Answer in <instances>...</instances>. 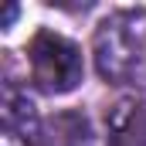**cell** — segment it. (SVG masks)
<instances>
[{
  "mask_svg": "<svg viewBox=\"0 0 146 146\" xmlns=\"http://www.w3.org/2000/svg\"><path fill=\"white\" fill-rule=\"evenodd\" d=\"M92 58L109 85L146 88V10L109 14L95 27Z\"/></svg>",
  "mask_w": 146,
  "mask_h": 146,
  "instance_id": "1",
  "label": "cell"
},
{
  "mask_svg": "<svg viewBox=\"0 0 146 146\" xmlns=\"http://www.w3.org/2000/svg\"><path fill=\"white\" fill-rule=\"evenodd\" d=\"M106 146H146V99H119L109 109Z\"/></svg>",
  "mask_w": 146,
  "mask_h": 146,
  "instance_id": "3",
  "label": "cell"
},
{
  "mask_svg": "<svg viewBox=\"0 0 146 146\" xmlns=\"http://www.w3.org/2000/svg\"><path fill=\"white\" fill-rule=\"evenodd\" d=\"M27 68H31V82L41 92L65 95L82 82L85 61H82V48L65 34L37 31L27 41Z\"/></svg>",
  "mask_w": 146,
  "mask_h": 146,
  "instance_id": "2",
  "label": "cell"
},
{
  "mask_svg": "<svg viewBox=\"0 0 146 146\" xmlns=\"http://www.w3.org/2000/svg\"><path fill=\"white\" fill-rule=\"evenodd\" d=\"M41 146H92V133L85 115L61 112L41 129Z\"/></svg>",
  "mask_w": 146,
  "mask_h": 146,
  "instance_id": "4",
  "label": "cell"
}]
</instances>
